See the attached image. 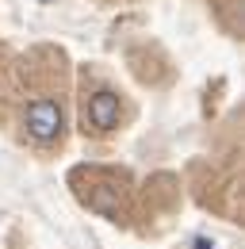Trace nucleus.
<instances>
[{
    "label": "nucleus",
    "instance_id": "obj_1",
    "mask_svg": "<svg viewBox=\"0 0 245 249\" xmlns=\"http://www.w3.org/2000/svg\"><path fill=\"white\" fill-rule=\"evenodd\" d=\"M69 100H73V77L61 46H31L27 54L12 58L8 119L27 150L42 157L65 150Z\"/></svg>",
    "mask_w": 245,
    "mask_h": 249
},
{
    "label": "nucleus",
    "instance_id": "obj_2",
    "mask_svg": "<svg viewBox=\"0 0 245 249\" xmlns=\"http://www.w3.org/2000/svg\"><path fill=\"white\" fill-rule=\"evenodd\" d=\"M130 119H134V104L122 89H115L104 73L81 77V130L88 138H111Z\"/></svg>",
    "mask_w": 245,
    "mask_h": 249
},
{
    "label": "nucleus",
    "instance_id": "obj_3",
    "mask_svg": "<svg viewBox=\"0 0 245 249\" xmlns=\"http://www.w3.org/2000/svg\"><path fill=\"white\" fill-rule=\"evenodd\" d=\"M8 81H12V58L0 46V119H8Z\"/></svg>",
    "mask_w": 245,
    "mask_h": 249
},
{
    "label": "nucleus",
    "instance_id": "obj_4",
    "mask_svg": "<svg viewBox=\"0 0 245 249\" xmlns=\"http://www.w3.org/2000/svg\"><path fill=\"white\" fill-rule=\"evenodd\" d=\"M100 4H119V0H100Z\"/></svg>",
    "mask_w": 245,
    "mask_h": 249
}]
</instances>
